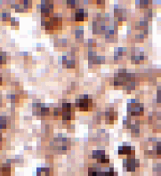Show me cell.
<instances>
[{
    "label": "cell",
    "instance_id": "9c48e42d",
    "mask_svg": "<svg viewBox=\"0 0 161 176\" xmlns=\"http://www.w3.org/2000/svg\"><path fill=\"white\" fill-rule=\"evenodd\" d=\"M131 149L132 148L129 146H121L118 148V154L119 155H130Z\"/></svg>",
    "mask_w": 161,
    "mask_h": 176
},
{
    "label": "cell",
    "instance_id": "9a60e30c",
    "mask_svg": "<svg viewBox=\"0 0 161 176\" xmlns=\"http://www.w3.org/2000/svg\"><path fill=\"white\" fill-rule=\"evenodd\" d=\"M5 63V56L4 54L0 55V64H4Z\"/></svg>",
    "mask_w": 161,
    "mask_h": 176
},
{
    "label": "cell",
    "instance_id": "ba28073f",
    "mask_svg": "<svg viewBox=\"0 0 161 176\" xmlns=\"http://www.w3.org/2000/svg\"><path fill=\"white\" fill-rule=\"evenodd\" d=\"M116 118H117V113H115L113 111L106 112V123L107 124H109V123L112 124Z\"/></svg>",
    "mask_w": 161,
    "mask_h": 176
},
{
    "label": "cell",
    "instance_id": "30bf717a",
    "mask_svg": "<svg viewBox=\"0 0 161 176\" xmlns=\"http://www.w3.org/2000/svg\"><path fill=\"white\" fill-rule=\"evenodd\" d=\"M93 157H94V158L100 160L105 157V152L103 151H94L93 152Z\"/></svg>",
    "mask_w": 161,
    "mask_h": 176
},
{
    "label": "cell",
    "instance_id": "5bb4252c",
    "mask_svg": "<svg viewBox=\"0 0 161 176\" xmlns=\"http://www.w3.org/2000/svg\"><path fill=\"white\" fill-rule=\"evenodd\" d=\"M49 109L48 108H41V115H48Z\"/></svg>",
    "mask_w": 161,
    "mask_h": 176
},
{
    "label": "cell",
    "instance_id": "277c9868",
    "mask_svg": "<svg viewBox=\"0 0 161 176\" xmlns=\"http://www.w3.org/2000/svg\"><path fill=\"white\" fill-rule=\"evenodd\" d=\"M61 19L59 17V16H56L54 15L53 17H51V19L46 22V29H51V30H54V29H58L59 28V26L61 27Z\"/></svg>",
    "mask_w": 161,
    "mask_h": 176
},
{
    "label": "cell",
    "instance_id": "3957f363",
    "mask_svg": "<svg viewBox=\"0 0 161 176\" xmlns=\"http://www.w3.org/2000/svg\"><path fill=\"white\" fill-rule=\"evenodd\" d=\"M76 106L81 111H87L92 107V101L90 99H88L87 96H84V98L78 99L76 101Z\"/></svg>",
    "mask_w": 161,
    "mask_h": 176
},
{
    "label": "cell",
    "instance_id": "7a4b0ae2",
    "mask_svg": "<svg viewBox=\"0 0 161 176\" xmlns=\"http://www.w3.org/2000/svg\"><path fill=\"white\" fill-rule=\"evenodd\" d=\"M128 111L130 112V114L132 116H139L142 115L143 113V108L142 105L136 102V101L133 100L131 101L130 104H128Z\"/></svg>",
    "mask_w": 161,
    "mask_h": 176
},
{
    "label": "cell",
    "instance_id": "52a82bcc",
    "mask_svg": "<svg viewBox=\"0 0 161 176\" xmlns=\"http://www.w3.org/2000/svg\"><path fill=\"white\" fill-rule=\"evenodd\" d=\"M86 13H85L84 9H79L75 14V20L77 22H83L85 20V17H86Z\"/></svg>",
    "mask_w": 161,
    "mask_h": 176
},
{
    "label": "cell",
    "instance_id": "ac0fdd59",
    "mask_svg": "<svg viewBox=\"0 0 161 176\" xmlns=\"http://www.w3.org/2000/svg\"><path fill=\"white\" fill-rule=\"evenodd\" d=\"M2 84V78H0V85Z\"/></svg>",
    "mask_w": 161,
    "mask_h": 176
},
{
    "label": "cell",
    "instance_id": "5b68a950",
    "mask_svg": "<svg viewBox=\"0 0 161 176\" xmlns=\"http://www.w3.org/2000/svg\"><path fill=\"white\" fill-rule=\"evenodd\" d=\"M53 3L51 2H43L42 5H41V13L43 15L45 16H49V14H51V13L53 12Z\"/></svg>",
    "mask_w": 161,
    "mask_h": 176
},
{
    "label": "cell",
    "instance_id": "7c38bea8",
    "mask_svg": "<svg viewBox=\"0 0 161 176\" xmlns=\"http://www.w3.org/2000/svg\"><path fill=\"white\" fill-rule=\"evenodd\" d=\"M6 127V121L4 118H0V129H4Z\"/></svg>",
    "mask_w": 161,
    "mask_h": 176
},
{
    "label": "cell",
    "instance_id": "4fadbf2b",
    "mask_svg": "<svg viewBox=\"0 0 161 176\" xmlns=\"http://www.w3.org/2000/svg\"><path fill=\"white\" fill-rule=\"evenodd\" d=\"M66 65H67V68H69V69L74 68V67H75V61H74L73 60H71V61H67Z\"/></svg>",
    "mask_w": 161,
    "mask_h": 176
},
{
    "label": "cell",
    "instance_id": "e0dca14e",
    "mask_svg": "<svg viewBox=\"0 0 161 176\" xmlns=\"http://www.w3.org/2000/svg\"><path fill=\"white\" fill-rule=\"evenodd\" d=\"M76 36H77V37H83V31H82V30H81V31L78 30V31L76 32Z\"/></svg>",
    "mask_w": 161,
    "mask_h": 176
},
{
    "label": "cell",
    "instance_id": "8fae6325",
    "mask_svg": "<svg viewBox=\"0 0 161 176\" xmlns=\"http://www.w3.org/2000/svg\"><path fill=\"white\" fill-rule=\"evenodd\" d=\"M37 176H49V169L39 168L37 170Z\"/></svg>",
    "mask_w": 161,
    "mask_h": 176
},
{
    "label": "cell",
    "instance_id": "8992f818",
    "mask_svg": "<svg viewBox=\"0 0 161 176\" xmlns=\"http://www.w3.org/2000/svg\"><path fill=\"white\" fill-rule=\"evenodd\" d=\"M138 161L135 160L134 158H131V159H128L127 160V164H126L125 166L127 167V170L128 171H134L135 170V167L138 166Z\"/></svg>",
    "mask_w": 161,
    "mask_h": 176
},
{
    "label": "cell",
    "instance_id": "6da1fadb",
    "mask_svg": "<svg viewBox=\"0 0 161 176\" xmlns=\"http://www.w3.org/2000/svg\"><path fill=\"white\" fill-rule=\"evenodd\" d=\"M61 115L63 121H70L74 118V111H72V105L70 103H63Z\"/></svg>",
    "mask_w": 161,
    "mask_h": 176
},
{
    "label": "cell",
    "instance_id": "2e32d148",
    "mask_svg": "<svg viewBox=\"0 0 161 176\" xmlns=\"http://www.w3.org/2000/svg\"><path fill=\"white\" fill-rule=\"evenodd\" d=\"M157 152H158V154L161 155V142L158 143V145H157Z\"/></svg>",
    "mask_w": 161,
    "mask_h": 176
},
{
    "label": "cell",
    "instance_id": "d6986e66",
    "mask_svg": "<svg viewBox=\"0 0 161 176\" xmlns=\"http://www.w3.org/2000/svg\"><path fill=\"white\" fill-rule=\"evenodd\" d=\"M2 142V137H1V135H0V142Z\"/></svg>",
    "mask_w": 161,
    "mask_h": 176
}]
</instances>
